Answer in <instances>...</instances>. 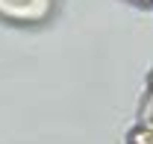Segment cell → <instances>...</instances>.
<instances>
[{
  "instance_id": "3957f363",
  "label": "cell",
  "mask_w": 153,
  "mask_h": 144,
  "mask_svg": "<svg viewBox=\"0 0 153 144\" xmlns=\"http://www.w3.org/2000/svg\"><path fill=\"white\" fill-rule=\"evenodd\" d=\"M144 129H150V132H153V121H144Z\"/></svg>"
},
{
  "instance_id": "6da1fadb",
  "label": "cell",
  "mask_w": 153,
  "mask_h": 144,
  "mask_svg": "<svg viewBox=\"0 0 153 144\" xmlns=\"http://www.w3.org/2000/svg\"><path fill=\"white\" fill-rule=\"evenodd\" d=\"M133 144H153V132H150V129H144V126L135 129V132H133Z\"/></svg>"
},
{
  "instance_id": "7a4b0ae2",
  "label": "cell",
  "mask_w": 153,
  "mask_h": 144,
  "mask_svg": "<svg viewBox=\"0 0 153 144\" xmlns=\"http://www.w3.org/2000/svg\"><path fill=\"white\" fill-rule=\"evenodd\" d=\"M144 121H153V94L147 100V106H144Z\"/></svg>"
},
{
  "instance_id": "5b68a950",
  "label": "cell",
  "mask_w": 153,
  "mask_h": 144,
  "mask_svg": "<svg viewBox=\"0 0 153 144\" xmlns=\"http://www.w3.org/2000/svg\"><path fill=\"white\" fill-rule=\"evenodd\" d=\"M144 3H150V0H144Z\"/></svg>"
},
{
  "instance_id": "277c9868",
  "label": "cell",
  "mask_w": 153,
  "mask_h": 144,
  "mask_svg": "<svg viewBox=\"0 0 153 144\" xmlns=\"http://www.w3.org/2000/svg\"><path fill=\"white\" fill-rule=\"evenodd\" d=\"M150 88H153V76H150Z\"/></svg>"
}]
</instances>
